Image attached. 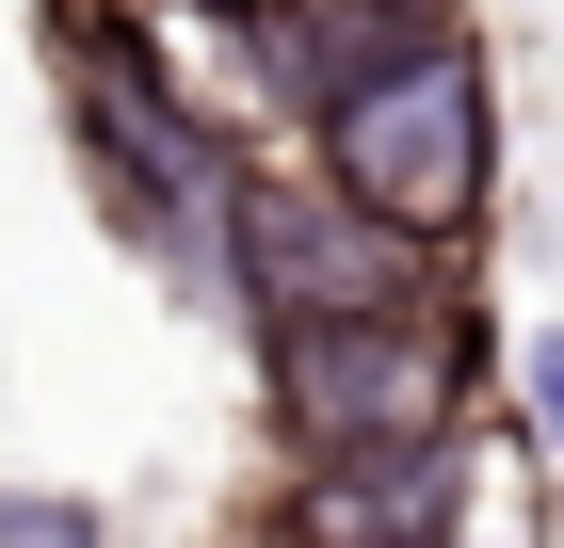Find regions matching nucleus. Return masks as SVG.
Here are the masks:
<instances>
[{"label":"nucleus","instance_id":"7","mask_svg":"<svg viewBox=\"0 0 564 548\" xmlns=\"http://www.w3.org/2000/svg\"><path fill=\"white\" fill-rule=\"evenodd\" d=\"M532 420L564 436V339H532Z\"/></svg>","mask_w":564,"mask_h":548},{"label":"nucleus","instance_id":"2","mask_svg":"<svg viewBox=\"0 0 564 548\" xmlns=\"http://www.w3.org/2000/svg\"><path fill=\"white\" fill-rule=\"evenodd\" d=\"M306 146H323V178H339L355 211L388 226V243H420V258H452L500 211V82H484L468 33L420 49V65H388L371 97H339Z\"/></svg>","mask_w":564,"mask_h":548},{"label":"nucleus","instance_id":"8","mask_svg":"<svg viewBox=\"0 0 564 548\" xmlns=\"http://www.w3.org/2000/svg\"><path fill=\"white\" fill-rule=\"evenodd\" d=\"M194 17H226V33H242V17H274V0H194Z\"/></svg>","mask_w":564,"mask_h":548},{"label":"nucleus","instance_id":"6","mask_svg":"<svg viewBox=\"0 0 564 548\" xmlns=\"http://www.w3.org/2000/svg\"><path fill=\"white\" fill-rule=\"evenodd\" d=\"M0 548H113L97 501H0Z\"/></svg>","mask_w":564,"mask_h":548},{"label":"nucleus","instance_id":"4","mask_svg":"<svg viewBox=\"0 0 564 548\" xmlns=\"http://www.w3.org/2000/svg\"><path fill=\"white\" fill-rule=\"evenodd\" d=\"M452 291V258L388 243L339 178H242V226H226V307L259 339H306V323H371V307H420Z\"/></svg>","mask_w":564,"mask_h":548},{"label":"nucleus","instance_id":"3","mask_svg":"<svg viewBox=\"0 0 564 548\" xmlns=\"http://www.w3.org/2000/svg\"><path fill=\"white\" fill-rule=\"evenodd\" d=\"M468 387H484V339H468V307H452V291L371 307V323H306V339H274V420H291L323 468L452 452V436H468Z\"/></svg>","mask_w":564,"mask_h":548},{"label":"nucleus","instance_id":"5","mask_svg":"<svg viewBox=\"0 0 564 548\" xmlns=\"http://www.w3.org/2000/svg\"><path fill=\"white\" fill-rule=\"evenodd\" d=\"M468 17L452 0H274V17H242V65H259L274 114H339V97H371L388 65H420V49H452Z\"/></svg>","mask_w":564,"mask_h":548},{"label":"nucleus","instance_id":"1","mask_svg":"<svg viewBox=\"0 0 564 548\" xmlns=\"http://www.w3.org/2000/svg\"><path fill=\"white\" fill-rule=\"evenodd\" d=\"M82 65H65V146H82L97 211L130 226L162 275H194V291H226V226H242V162L210 146V114L162 82V49H145V17H82Z\"/></svg>","mask_w":564,"mask_h":548}]
</instances>
